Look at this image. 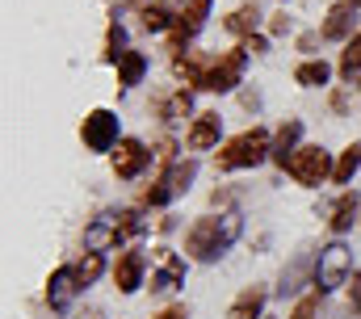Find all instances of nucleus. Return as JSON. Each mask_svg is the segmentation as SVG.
I'll return each mask as SVG.
<instances>
[{
	"label": "nucleus",
	"mask_w": 361,
	"mask_h": 319,
	"mask_svg": "<svg viewBox=\"0 0 361 319\" xmlns=\"http://www.w3.org/2000/svg\"><path fill=\"white\" fill-rule=\"evenodd\" d=\"M244 64H248V51L240 47V51H227V55H219V59H202V55H185L177 59V72L193 88H206V92H231L240 76H244Z\"/></svg>",
	"instance_id": "nucleus-1"
},
{
	"label": "nucleus",
	"mask_w": 361,
	"mask_h": 319,
	"mask_svg": "<svg viewBox=\"0 0 361 319\" xmlns=\"http://www.w3.org/2000/svg\"><path fill=\"white\" fill-rule=\"evenodd\" d=\"M240 231H244V223H240L235 210H227L219 219H197L189 227V236H185V252H193L197 260H214V256H223L240 239Z\"/></svg>",
	"instance_id": "nucleus-2"
},
{
	"label": "nucleus",
	"mask_w": 361,
	"mask_h": 319,
	"mask_svg": "<svg viewBox=\"0 0 361 319\" xmlns=\"http://www.w3.org/2000/svg\"><path fill=\"white\" fill-rule=\"evenodd\" d=\"M349 273H353V252H349L345 243H328V248H319L315 269H311V277H315V290H319V294H328V290L345 286V282H349Z\"/></svg>",
	"instance_id": "nucleus-3"
},
{
	"label": "nucleus",
	"mask_w": 361,
	"mask_h": 319,
	"mask_svg": "<svg viewBox=\"0 0 361 319\" xmlns=\"http://www.w3.org/2000/svg\"><path fill=\"white\" fill-rule=\"evenodd\" d=\"M265 156H273L269 135H265L261 126H252V131L235 135V139L219 152V168H257Z\"/></svg>",
	"instance_id": "nucleus-4"
},
{
	"label": "nucleus",
	"mask_w": 361,
	"mask_h": 319,
	"mask_svg": "<svg viewBox=\"0 0 361 319\" xmlns=\"http://www.w3.org/2000/svg\"><path fill=\"white\" fill-rule=\"evenodd\" d=\"M286 172H290L298 185H319V181L332 172V160H328L324 148H298V152L290 156V164H286Z\"/></svg>",
	"instance_id": "nucleus-5"
},
{
	"label": "nucleus",
	"mask_w": 361,
	"mask_h": 319,
	"mask_svg": "<svg viewBox=\"0 0 361 319\" xmlns=\"http://www.w3.org/2000/svg\"><path fill=\"white\" fill-rule=\"evenodd\" d=\"M80 135H85V148H89V152H109V148H118V143H122V139H118V114L92 109L89 118H85V126H80Z\"/></svg>",
	"instance_id": "nucleus-6"
},
{
	"label": "nucleus",
	"mask_w": 361,
	"mask_h": 319,
	"mask_svg": "<svg viewBox=\"0 0 361 319\" xmlns=\"http://www.w3.org/2000/svg\"><path fill=\"white\" fill-rule=\"evenodd\" d=\"M193 176H197V164H193V160H180V164H173V168L156 181V189H147V198H143V202H147V206H164L169 198H177V193L189 189V181H193Z\"/></svg>",
	"instance_id": "nucleus-7"
},
{
	"label": "nucleus",
	"mask_w": 361,
	"mask_h": 319,
	"mask_svg": "<svg viewBox=\"0 0 361 319\" xmlns=\"http://www.w3.org/2000/svg\"><path fill=\"white\" fill-rule=\"evenodd\" d=\"M206 13H210V0H185L177 25H173V51H180V42H189L206 25Z\"/></svg>",
	"instance_id": "nucleus-8"
},
{
	"label": "nucleus",
	"mask_w": 361,
	"mask_h": 319,
	"mask_svg": "<svg viewBox=\"0 0 361 319\" xmlns=\"http://www.w3.org/2000/svg\"><path fill=\"white\" fill-rule=\"evenodd\" d=\"M147 160H152V152H147L139 139H122L118 152H114V172H118L122 181H130V176H139V172L147 168Z\"/></svg>",
	"instance_id": "nucleus-9"
},
{
	"label": "nucleus",
	"mask_w": 361,
	"mask_h": 319,
	"mask_svg": "<svg viewBox=\"0 0 361 319\" xmlns=\"http://www.w3.org/2000/svg\"><path fill=\"white\" fill-rule=\"evenodd\" d=\"M118 239H122L118 215H101V219H92L89 227H85V248H89V252H105V248H114Z\"/></svg>",
	"instance_id": "nucleus-10"
},
{
	"label": "nucleus",
	"mask_w": 361,
	"mask_h": 319,
	"mask_svg": "<svg viewBox=\"0 0 361 319\" xmlns=\"http://www.w3.org/2000/svg\"><path fill=\"white\" fill-rule=\"evenodd\" d=\"M76 290H80V286H76V277H72V265L55 269V273H51V282H47V303H51V311H68Z\"/></svg>",
	"instance_id": "nucleus-11"
},
{
	"label": "nucleus",
	"mask_w": 361,
	"mask_h": 319,
	"mask_svg": "<svg viewBox=\"0 0 361 319\" xmlns=\"http://www.w3.org/2000/svg\"><path fill=\"white\" fill-rule=\"evenodd\" d=\"M180 282H185V265H180L177 252H169V248H160V273L152 277V290L156 294H173Z\"/></svg>",
	"instance_id": "nucleus-12"
},
{
	"label": "nucleus",
	"mask_w": 361,
	"mask_h": 319,
	"mask_svg": "<svg viewBox=\"0 0 361 319\" xmlns=\"http://www.w3.org/2000/svg\"><path fill=\"white\" fill-rule=\"evenodd\" d=\"M114 282H118L122 294H135L143 286V252H122V260L114 269Z\"/></svg>",
	"instance_id": "nucleus-13"
},
{
	"label": "nucleus",
	"mask_w": 361,
	"mask_h": 319,
	"mask_svg": "<svg viewBox=\"0 0 361 319\" xmlns=\"http://www.w3.org/2000/svg\"><path fill=\"white\" fill-rule=\"evenodd\" d=\"M219 131H223V118L219 114H197V122L189 126V148H197V152L214 148L219 143Z\"/></svg>",
	"instance_id": "nucleus-14"
},
{
	"label": "nucleus",
	"mask_w": 361,
	"mask_h": 319,
	"mask_svg": "<svg viewBox=\"0 0 361 319\" xmlns=\"http://www.w3.org/2000/svg\"><path fill=\"white\" fill-rule=\"evenodd\" d=\"M349 30H353V4H332L328 21H324V38L341 42V38H349Z\"/></svg>",
	"instance_id": "nucleus-15"
},
{
	"label": "nucleus",
	"mask_w": 361,
	"mask_h": 319,
	"mask_svg": "<svg viewBox=\"0 0 361 319\" xmlns=\"http://www.w3.org/2000/svg\"><path fill=\"white\" fill-rule=\"evenodd\" d=\"M298 135H302V122H286L281 131H277V139H273V160L286 168L290 156H294V143H298Z\"/></svg>",
	"instance_id": "nucleus-16"
},
{
	"label": "nucleus",
	"mask_w": 361,
	"mask_h": 319,
	"mask_svg": "<svg viewBox=\"0 0 361 319\" xmlns=\"http://www.w3.org/2000/svg\"><path fill=\"white\" fill-rule=\"evenodd\" d=\"M143 72H147V59H143L139 51H126V55L118 59V84H122V88L139 84V80H143Z\"/></svg>",
	"instance_id": "nucleus-17"
},
{
	"label": "nucleus",
	"mask_w": 361,
	"mask_h": 319,
	"mask_svg": "<svg viewBox=\"0 0 361 319\" xmlns=\"http://www.w3.org/2000/svg\"><path fill=\"white\" fill-rule=\"evenodd\" d=\"M261 307H265V290H261V286H248V290L235 299L231 319H257V315H261Z\"/></svg>",
	"instance_id": "nucleus-18"
},
{
	"label": "nucleus",
	"mask_w": 361,
	"mask_h": 319,
	"mask_svg": "<svg viewBox=\"0 0 361 319\" xmlns=\"http://www.w3.org/2000/svg\"><path fill=\"white\" fill-rule=\"evenodd\" d=\"M357 168H361V143H353V148H345V152H341L336 168H332V181H336V185H349Z\"/></svg>",
	"instance_id": "nucleus-19"
},
{
	"label": "nucleus",
	"mask_w": 361,
	"mask_h": 319,
	"mask_svg": "<svg viewBox=\"0 0 361 319\" xmlns=\"http://www.w3.org/2000/svg\"><path fill=\"white\" fill-rule=\"evenodd\" d=\"M257 21H261V8H257V4H244V8H235L223 25H227L231 34H244V38H248V34L257 30Z\"/></svg>",
	"instance_id": "nucleus-20"
},
{
	"label": "nucleus",
	"mask_w": 361,
	"mask_h": 319,
	"mask_svg": "<svg viewBox=\"0 0 361 319\" xmlns=\"http://www.w3.org/2000/svg\"><path fill=\"white\" fill-rule=\"evenodd\" d=\"M357 193H345L336 206H332V231H349L353 227V219H357Z\"/></svg>",
	"instance_id": "nucleus-21"
},
{
	"label": "nucleus",
	"mask_w": 361,
	"mask_h": 319,
	"mask_svg": "<svg viewBox=\"0 0 361 319\" xmlns=\"http://www.w3.org/2000/svg\"><path fill=\"white\" fill-rule=\"evenodd\" d=\"M101 269H105L101 252H85V260H76V265H72V277H76V286H92V282L101 277Z\"/></svg>",
	"instance_id": "nucleus-22"
},
{
	"label": "nucleus",
	"mask_w": 361,
	"mask_h": 319,
	"mask_svg": "<svg viewBox=\"0 0 361 319\" xmlns=\"http://www.w3.org/2000/svg\"><path fill=\"white\" fill-rule=\"evenodd\" d=\"M307 269H315V260H311V256H298V260H294V265L281 273V286H277V294H281V299H286V294H294V290L302 286V273H307Z\"/></svg>",
	"instance_id": "nucleus-23"
},
{
	"label": "nucleus",
	"mask_w": 361,
	"mask_h": 319,
	"mask_svg": "<svg viewBox=\"0 0 361 319\" xmlns=\"http://www.w3.org/2000/svg\"><path fill=\"white\" fill-rule=\"evenodd\" d=\"M328 76H332V68H328L324 59H307V64L294 72V80H298V84H307V88H319V84H328Z\"/></svg>",
	"instance_id": "nucleus-24"
},
{
	"label": "nucleus",
	"mask_w": 361,
	"mask_h": 319,
	"mask_svg": "<svg viewBox=\"0 0 361 319\" xmlns=\"http://www.w3.org/2000/svg\"><path fill=\"white\" fill-rule=\"evenodd\" d=\"M169 25H177L169 4H147L143 8V30H169Z\"/></svg>",
	"instance_id": "nucleus-25"
},
{
	"label": "nucleus",
	"mask_w": 361,
	"mask_h": 319,
	"mask_svg": "<svg viewBox=\"0 0 361 319\" xmlns=\"http://www.w3.org/2000/svg\"><path fill=\"white\" fill-rule=\"evenodd\" d=\"M189 109H193V97L180 88V92H173L169 101H164V118L169 122H180V118H189Z\"/></svg>",
	"instance_id": "nucleus-26"
},
{
	"label": "nucleus",
	"mask_w": 361,
	"mask_h": 319,
	"mask_svg": "<svg viewBox=\"0 0 361 319\" xmlns=\"http://www.w3.org/2000/svg\"><path fill=\"white\" fill-rule=\"evenodd\" d=\"M361 72V34L357 38H353V42H349V51H345V55H341V76H357Z\"/></svg>",
	"instance_id": "nucleus-27"
},
{
	"label": "nucleus",
	"mask_w": 361,
	"mask_h": 319,
	"mask_svg": "<svg viewBox=\"0 0 361 319\" xmlns=\"http://www.w3.org/2000/svg\"><path fill=\"white\" fill-rule=\"evenodd\" d=\"M319 299H324L319 290H315V294H307V299L294 307V315H290V319H315V315H319Z\"/></svg>",
	"instance_id": "nucleus-28"
},
{
	"label": "nucleus",
	"mask_w": 361,
	"mask_h": 319,
	"mask_svg": "<svg viewBox=\"0 0 361 319\" xmlns=\"http://www.w3.org/2000/svg\"><path fill=\"white\" fill-rule=\"evenodd\" d=\"M244 51H248V55H261V51H265V38L248 34V38H244Z\"/></svg>",
	"instance_id": "nucleus-29"
},
{
	"label": "nucleus",
	"mask_w": 361,
	"mask_h": 319,
	"mask_svg": "<svg viewBox=\"0 0 361 319\" xmlns=\"http://www.w3.org/2000/svg\"><path fill=\"white\" fill-rule=\"evenodd\" d=\"M269 30H273V34H286V30H290V17H286V13H277V17L269 21Z\"/></svg>",
	"instance_id": "nucleus-30"
},
{
	"label": "nucleus",
	"mask_w": 361,
	"mask_h": 319,
	"mask_svg": "<svg viewBox=\"0 0 361 319\" xmlns=\"http://www.w3.org/2000/svg\"><path fill=\"white\" fill-rule=\"evenodd\" d=\"M156 319H189V311L185 307H169V311H160Z\"/></svg>",
	"instance_id": "nucleus-31"
},
{
	"label": "nucleus",
	"mask_w": 361,
	"mask_h": 319,
	"mask_svg": "<svg viewBox=\"0 0 361 319\" xmlns=\"http://www.w3.org/2000/svg\"><path fill=\"white\" fill-rule=\"evenodd\" d=\"M353 307H361V277H353Z\"/></svg>",
	"instance_id": "nucleus-32"
},
{
	"label": "nucleus",
	"mask_w": 361,
	"mask_h": 319,
	"mask_svg": "<svg viewBox=\"0 0 361 319\" xmlns=\"http://www.w3.org/2000/svg\"><path fill=\"white\" fill-rule=\"evenodd\" d=\"M349 4H361V0H349Z\"/></svg>",
	"instance_id": "nucleus-33"
},
{
	"label": "nucleus",
	"mask_w": 361,
	"mask_h": 319,
	"mask_svg": "<svg viewBox=\"0 0 361 319\" xmlns=\"http://www.w3.org/2000/svg\"><path fill=\"white\" fill-rule=\"evenodd\" d=\"M89 319H97V315H89Z\"/></svg>",
	"instance_id": "nucleus-34"
}]
</instances>
